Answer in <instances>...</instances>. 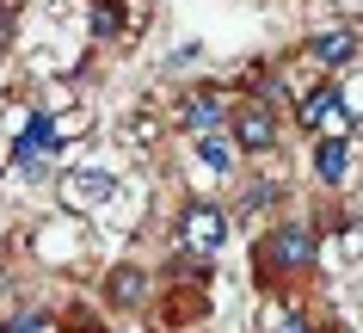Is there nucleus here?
Instances as JSON below:
<instances>
[{
  "mask_svg": "<svg viewBox=\"0 0 363 333\" xmlns=\"http://www.w3.org/2000/svg\"><path fill=\"white\" fill-rule=\"evenodd\" d=\"M111 192H117V179L105 173V167H86V173H68V179H62V197H68V204H86V210L105 204Z\"/></svg>",
  "mask_w": 363,
  "mask_h": 333,
  "instance_id": "obj_8",
  "label": "nucleus"
},
{
  "mask_svg": "<svg viewBox=\"0 0 363 333\" xmlns=\"http://www.w3.org/2000/svg\"><path fill=\"white\" fill-rule=\"evenodd\" d=\"M271 197H277V185H271V179H247V192H240V216H259Z\"/></svg>",
  "mask_w": 363,
  "mask_h": 333,
  "instance_id": "obj_13",
  "label": "nucleus"
},
{
  "mask_svg": "<svg viewBox=\"0 0 363 333\" xmlns=\"http://www.w3.org/2000/svg\"><path fill=\"white\" fill-rule=\"evenodd\" d=\"M179 124L203 136V130H228V93L222 87H191V93L179 99Z\"/></svg>",
  "mask_w": 363,
  "mask_h": 333,
  "instance_id": "obj_6",
  "label": "nucleus"
},
{
  "mask_svg": "<svg viewBox=\"0 0 363 333\" xmlns=\"http://www.w3.org/2000/svg\"><path fill=\"white\" fill-rule=\"evenodd\" d=\"M123 0H99L93 6V38H117V31H123Z\"/></svg>",
  "mask_w": 363,
  "mask_h": 333,
  "instance_id": "obj_12",
  "label": "nucleus"
},
{
  "mask_svg": "<svg viewBox=\"0 0 363 333\" xmlns=\"http://www.w3.org/2000/svg\"><path fill=\"white\" fill-rule=\"evenodd\" d=\"M74 333H99V327H93V321H74Z\"/></svg>",
  "mask_w": 363,
  "mask_h": 333,
  "instance_id": "obj_16",
  "label": "nucleus"
},
{
  "mask_svg": "<svg viewBox=\"0 0 363 333\" xmlns=\"http://www.w3.org/2000/svg\"><path fill=\"white\" fill-rule=\"evenodd\" d=\"M320 259V235L302 222H284L277 235H265V272H308Z\"/></svg>",
  "mask_w": 363,
  "mask_h": 333,
  "instance_id": "obj_3",
  "label": "nucleus"
},
{
  "mask_svg": "<svg viewBox=\"0 0 363 333\" xmlns=\"http://www.w3.org/2000/svg\"><path fill=\"white\" fill-rule=\"evenodd\" d=\"M345 167H351V142H345V136H320V142H314V173H320L326 185H339Z\"/></svg>",
  "mask_w": 363,
  "mask_h": 333,
  "instance_id": "obj_11",
  "label": "nucleus"
},
{
  "mask_svg": "<svg viewBox=\"0 0 363 333\" xmlns=\"http://www.w3.org/2000/svg\"><path fill=\"white\" fill-rule=\"evenodd\" d=\"M142 296H148V272H135V266L105 272V302H111V309H135Z\"/></svg>",
  "mask_w": 363,
  "mask_h": 333,
  "instance_id": "obj_10",
  "label": "nucleus"
},
{
  "mask_svg": "<svg viewBox=\"0 0 363 333\" xmlns=\"http://www.w3.org/2000/svg\"><path fill=\"white\" fill-rule=\"evenodd\" d=\"M271 333H314V321H308L302 309H284V315H277V327H271Z\"/></svg>",
  "mask_w": 363,
  "mask_h": 333,
  "instance_id": "obj_15",
  "label": "nucleus"
},
{
  "mask_svg": "<svg viewBox=\"0 0 363 333\" xmlns=\"http://www.w3.org/2000/svg\"><path fill=\"white\" fill-rule=\"evenodd\" d=\"M62 142H56V118L50 111H31L25 118V130H19V142H13V167L19 173H43V160L56 155Z\"/></svg>",
  "mask_w": 363,
  "mask_h": 333,
  "instance_id": "obj_5",
  "label": "nucleus"
},
{
  "mask_svg": "<svg viewBox=\"0 0 363 333\" xmlns=\"http://www.w3.org/2000/svg\"><path fill=\"white\" fill-rule=\"evenodd\" d=\"M228 130L240 142V155H271L277 148V111H271V99H247L228 118Z\"/></svg>",
  "mask_w": 363,
  "mask_h": 333,
  "instance_id": "obj_4",
  "label": "nucleus"
},
{
  "mask_svg": "<svg viewBox=\"0 0 363 333\" xmlns=\"http://www.w3.org/2000/svg\"><path fill=\"white\" fill-rule=\"evenodd\" d=\"M0 296H6V259H0Z\"/></svg>",
  "mask_w": 363,
  "mask_h": 333,
  "instance_id": "obj_17",
  "label": "nucleus"
},
{
  "mask_svg": "<svg viewBox=\"0 0 363 333\" xmlns=\"http://www.w3.org/2000/svg\"><path fill=\"white\" fill-rule=\"evenodd\" d=\"M191 148H197V160H203L210 173H234V167H240V142H234V130H203Z\"/></svg>",
  "mask_w": 363,
  "mask_h": 333,
  "instance_id": "obj_7",
  "label": "nucleus"
},
{
  "mask_svg": "<svg viewBox=\"0 0 363 333\" xmlns=\"http://www.w3.org/2000/svg\"><path fill=\"white\" fill-rule=\"evenodd\" d=\"M308 56L320 62L326 75H333V68H351V62H357V38H351V31H320V38H308Z\"/></svg>",
  "mask_w": 363,
  "mask_h": 333,
  "instance_id": "obj_9",
  "label": "nucleus"
},
{
  "mask_svg": "<svg viewBox=\"0 0 363 333\" xmlns=\"http://www.w3.org/2000/svg\"><path fill=\"white\" fill-rule=\"evenodd\" d=\"M172 247H179V259H216L228 247V210L210 204V197H185L179 229H172Z\"/></svg>",
  "mask_w": 363,
  "mask_h": 333,
  "instance_id": "obj_1",
  "label": "nucleus"
},
{
  "mask_svg": "<svg viewBox=\"0 0 363 333\" xmlns=\"http://www.w3.org/2000/svg\"><path fill=\"white\" fill-rule=\"evenodd\" d=\"M6 333H50V315L43 309H13L6 315Z\"/></svg>",
  "mask_w": 363,
  "mask_h": 333,
  "instance_id": "obj_14",
  "label": "nucleus"
},
{
  "mask_svg": "<svg viewBox=\"0 0 363 333\" xmlns=\"http://www.w3.org/2000/svg\"><path fill=\"white\" fill-rule=\"evenodd\" d=\"M296 118L314 130V136H345L351 130V105H345V87H308L302 99H296Z\"/></svg>",
  "mask_w": 363,
  "mask_h": 333,
  "instance_id": "obj_2",
  "label": "nucleus"
}]
</instances>
